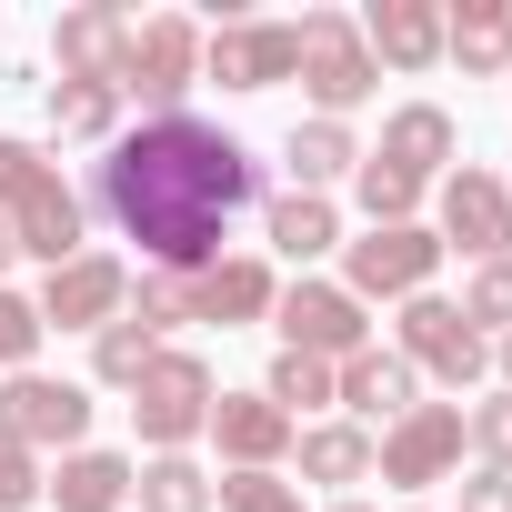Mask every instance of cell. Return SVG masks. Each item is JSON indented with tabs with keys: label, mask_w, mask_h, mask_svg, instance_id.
<instances>
[{
	"label": "cell",
	"mask_w": 512,
	"mask_h": 512,
	"mask_svg": "<svg viewBox=\"0 0 512 512\" xmlns=\"http://www.w3.org/2000/svg\"><path fill=\"white\" fill-rule=\"evenodd\" d=\"M241 201H262V161H251L241 131H221L201 111L141 121V131L101 141V161H91V211H111V231L141 241V262L171 282L221 262V231Z\"/></svg>",
	"instance_id": "1"
},
{
	"label": "cell",
	"mask_w": 512,
	"mask_h": 512,
	"mask_svg": "<svg viewBox=\"0 0 512 512\" xmlns=\"http://www.w3.org/2000/svg\"><path fill=\"white\" fill-rule=\"evenodd\" d=\"M111 81H121V101H141V121L191 111V81H201V21H181V11L131 21V51H121Z\"/></svg>",
	"instance_id": "2"
},
{
	"label": "cell",
	"mask_w": 512,
	"mask_h": 512,
	"mask_svg": "<svg viewBox=\"0 0 512 512\" xmlns=\"http://www.w3.org/2000/svg\"><path fill=\"white\" fill-rule=\"evenodd\" d=\"M292 31H302V71H292V81L312 91V121H352V111L382 91V71H372L352 11H302Z\"/></svg>",
	"instance_id": "3"
},
{
	"label": "cell",
	"mask_w": 512,
	"mask_h": 512,
	"mask_svg": "<svg viewBox=\"0 0 512 512\" xmlns=\"http://www.w3.org/2000/svg\"><path fill=\"white\" fill-rule=\"evenodd\" d=\"M432 272H442V231H422V221L342 241V292L352 302H412V292H432Z\"/></svg>",
	"instance_id": "4"
},
{
	"label": "cell",
	"mask_w": 512,
	"mask_h": 512,
	"mask_svg": "<svg viewBox=\"0 0 512 512\" xmlns=\"http://www.w3.org/2000/svg\"><path fill=\"white\" fill-rule=\"evenodd\" d=\"M392 352L412 362V372H432V382H452V392H472L482 372H492V342L442 302V292H412L402 302V322H392Z\"/></svg>",
	"instance_id": "5"
},
{
	"label": "cell",
	"mask_w": 512,
	"mask_h": 512,
	"mask_svg": "<svg viewBox=\"0 0 512 512\" xmlns=\"http://www.w3.org/2000/svg\"><path fill=\"white\" fill-rule=\"evenodd\" d=\"M0 221H11V241L31 251L41 272H61V262H81V251H91V201H81V191H71L51 161H41V171L11 191V201H0Z\"/></svg>",
	"instance_id": "6"
},
{
	"label": "cell",
	"mask_w": 512,
	"mask_h": 512,
	"mask_svg": "<svg viewBox=\"0 0 512 512\" xmlns=\"http://www.w3.org/2000/svg\"><path fill=\"white\" fill-rule=\"evenodd\" d=\"M201 422H211V362H201V352H161V362L131 382V432H141L151 452H181Z\"/></svg>",
	"instance_id": "7"
},
{
	"label": "cell",
	"mask_w": 512,
	"mask_h": 512,
	"mask_svg": "<svg viewBox=\"0 0 512 512\" xmlns=\"http://www.w3.org/2000/svg\"><path fill=\"white\" fill-rule=\"evenodd\" d=\"M452 462H462V402H412V412L372 442V472H382L392 492H432Z\"/></svg>",
	"instance_id": "8"
},
{
	"label": "cell",
	"mask_w": 512,
	"mask_h": 512,
	"mask_svg": "<svg viewBox=\"0 0 512 512\" xmlns=\"http://www.w3.org/2000/svg\"><path fill=\"white\" fill-rule=\"evenodd\" d=\"M292 71H302V31L292 21H221V31H201V81H221V91H272Z\"/></svg>",
	"instance_id": "9"
},
{
	"label": "cell",
	"mask_w": 512,
	"mask_h": 512,
	"mask_svg": "<svg viewBox=\"0 0 512 512\" xmlns=\"http://www.w3.org/2000/svg\"><path fill=\"white\" fill-rule=\"evenodd\" d=\"M0 432L31 442V452H81L91 442V392L51 382V372H11L0 382Z\"/></svg>",
	"instance_id": "10"
},
{
	"label": "cell",
	"mask_w": 512,
	"mask_h": 512,
	"mask_svg": "<svg viewBox=\"0 0 512 512\" xmlns=\"http://www.w3.org/2000/svg\"><path fill=\"white\" fill-rule=\"evenodd\" d=\"M272 322H282V352H312V362H352L372 342V322H362V302L342 282H292L272 302Z\"/></svg>",
	"instance_id": "11"
},
{
	"label": "cell",
	"mask_w": 512,
	"mask_h": 512,
	"mask_svg": "<svg viewBox=\"0 0 512 512\" xmlns=\"http://www.w3.org/2000/svg\"><path fill=\"white\" fill-rule=\"evenodd\" d=\"M442 251H472V262H512V181L492 171H442Z\"/></svg>",
	"instance_id": "12"
},
{
	"label": "cell",
	"mask_w": 512,
	"mask_h": 512,
	"mask_svg": "<svg viewBox=\"0 0 512 512\" xmlns=\"http://www.w3.org/2000/svg\"><path fill=\"white\" fill-rule=\"evenodd\" d=\"M121 302H131V272L111 251H81L41 282V332H101V322H121Z\"/></svg>",
	"instance_id": "13"
},
{
	"label": "cell",
	"mask_w": 512,
	"mask_h": 512,
	"mask_svg": "<svg viewBox=\"0 0 512 512\" xmlns=\"http://www.w3.org/2000/svg\"><path fill=\"white\" fill-rule=\"evenodd\" d=\"M201 432L221 442V462H231V472H272V462L292 452V432H302V422H292L282 402H262V392H211V422H201Z\"/></svg>",
	"instance_id": "14"
},
{
	"label": "cell",
	"mask_w": 512,
	"mask_h": 512,
	"mask_svg": "<svg viewBox=\"0 0 512 512\" xmlns=\"http://www.w3.org/2000/svg\"><path fill=\"white\" fill-rule=\"evenodd\" d=\"M332 402H342V422H382V432H392V422H402V412L422 402V372H412L402 352L362 342V352H352V362L332 372Z\"/></svg>",
	"instance_id": "15"
},
{
	"label": "cell",
	"mask_w": 512,
	"mask_h": 512,
	"mask_svg": "<svg viewBox=\"0 0 512 512\" xmlns=\"http://www.w3.org/2000/svg\"><path fill=\"white\" fill-rule=\"evenodd\" d=\"M352 31H362L372 71H432L442 61V0H372Z\"/></svg>",
	"instance_id": "16"
},
{
	"label": "cell",
	"mask_w": 512,
	"mask_h": 512,
	"mask_svg": "<svg viewBox=\"0 0 512 512\" xmlns=\"http://www.w3.org/2000/svg\"><path fill=\"white\" fill-rule=\"evenodd\" d=\"M272 302H282V282H272V262H251V251H221L211 272H191V322L241 332V322H262Z\"/></svg>",
	"instance_id": "17"
},
{
	"label": "cell",
	"mask_w": 512,
	"mask_h": 512,
	"mask_svg": "<svg viewBox=\"0 0 512 512\" xmlns=\"http://www.w3.org/2000/svg\"><path fill=\"white\" fill-rule=\"evenodd\" d=\"M51 51H61V81H111L121 51H131V11H111V0H81V11L51 21Z\"/></svg>",
	"instance_id": "18"
},
{
	"label": "cell",
	"mask_w": 512,
	"mask_h": 512,
	"mask_svg": "<svg viewBox=\"0 0 512 512\" xmlns=\"http://www.w3.org/2000/svg\"><path fill=\"white\" fill-rule=\"evenodd\" d=\"M442 61H462V81H502L512 71V0H462V11H442Z\"/></svg>",
	"instance_id": "19"
},
{
	"label": "cell",
	"mask_w": 512,
	"mask_h": 512,
	"mask_svg": "<svg viewBox=\"0 0 512 512\" xmlns=\"http://www.w3.org/2000/svg\"><path fill=\"white\" fill-rule=\"evenodd\" d=\"M131 472L141 462H121V452H61V472H41V502H61V512H131Z\"/></svg>",
	"instance_id": "20"
},
{
	"label": "cell",
	"mask_w": 512,
	"mask_h": 512,
	"mask_svg": "<svg viewBox=\"0 0 512 512\" xmlns=\"http://www.w3.org/2000/svg\"><path fill=\"white\" fill-rule=\"evenodd\" d=\"M462 151V131H452V111L442 101H402L392 121H382V151L372 161H392V171H412V181H432L442 161Z\"/></svg>",
	"instance_id": "21"
},
{
	"label": "cell",
	"mask_w": 512,
	"mask_h": 512,
	"mask_svg": "<svg viewBox=\"0 0 512 512\" xmlns=\"http://www.w3.org/2000/svg\"><path fill=\"white\" fill-rule=\"evenodd\" d=\"M282 161H292V191H332V181H352L362 171V141H352V121H292V141H282Z\"/></svg>",
	"instance_id": "22"
},
{
	"label": "cell",
	"mask_w": 512,
	"mask_h": 512,
	"mask_svg": "<svg viewBox=\"0 0 512 512\" xmlns=\"http://www.w3.org/2000/svg\"><path fill=\"white\" fill-rule=\"evenodd\" d=\"M292 452H302V482H372V432L362 422H302L292 432Z\"/></svg>",
	"instance_id": "23"
},
{
	"label": "cell",
	"mask_w": 512,
	"mask_h": 512,
	"mask_svg": "<svg viewBox=\"0 0 512 512\" xmlns=\"http://www.w3.org/2000/svg\"><path fill=\"white\" fill-rule=\"evenodd\" d=\"M262 231H272V251H282V262H322V251L342 241L332 201H312V191H272V201H262Z\"/></svg>",
	"instance_id": "24"
},
{
	"label": "cell",
	"mask_w": 512,
	"mask_h": 512,
	"mask_svg": "<svg viewBox=\"0 0 512 512\" xmlns=\"http://www.w3.org/2000/svg\"><path fill=\"white\" fill-rule=\"evenodd\" d=\"M41 121L61 141H121V81H51Z\"/></svg>",
	"instance_id": "25"
},
{
	"label": "cell",
	"mask_w": 512,
	"mask_h": 512,
	"mask_svg": "<svg viewBox=\"0 0 512 512\" xmlns=\"http://www.w3.org/2000/svg\"><path fill=\"white\" fill-rule=\"evenodd\" d=\"M131 502H141V512H211V472H201L191 452H151V462L131 472Z\"/></svg>",
	"instance_id": "26"
},
{
	"label": "cell",
	"mask_w": 512,
	"mask_h": 512,
	"mask_svg": "<svg viewBox=\"0 0 512 512\" xmlns=\"http://www.w3.org/2000/svg\"><path fill=\"white\" fill-rule=\"evenodd\" d=\"M352 201H362V211H372V231H402V221H412V211H422V181H412V171H392V161H372V151H362V171H352Z\"/></svg>",
	"instance_id": "27"
},
{
	"label": "cell",
	"mask_w": 512,
	"mask_h": 512,
	"mask_svg": "<svg viewBox=\"0 0 512 512\" xmlns=\"http://www.w3.org/2000/svg\"><path fill=\"white\" fill-rule=\"evenodd\" d=\"M151 362H161V342H151V332H141V322H131V312H121V322H101V332H91V372H101V382H111V392H131V382H141V372H151Z\"/></svg>",
	"instance_id": "28"
},
{
	"label": "cell",
	"mask_w": 512,
	"mask_h": 512,
	"mask_svg": "<svg viewBox=\"0 0 512 512\" xmlns=\"http://www.w3.org/2000/svg\"><path fill=\"white\" fill-rule=\"evenodd\" d=\"M332 372H342V362H312V352H282V362H272V382H262V402H282L292 422H302V412H332Z\"/></svg>",
	"instance_id": "29"
},
{
	"label": "cell",
	"mask_w": 512,
	"mask_h": 512,
	"mask_svg": "<svg viewBox=\"0 0 512 512\" xmlns=\"http://www.w3.org/2000/svg\"><path fill=\"white\" fill-rule=\"evenodd\" d=\"M121 312H131V322H141V332H151V342H161V332H171V322H191V282H171V272H141V282H131V302H121Z\"/></svg>",
	"instance_id": "30"
},
{
	"label": "cell",
	"mask_w": 512,
	"mask_h": 512,
	"mask_svg": "<svg viewBox=\"0 0 512 512\" xmlns=\"http://www.w3.org/2000/svg\"><path fill=\"white\" fill-rule=\"evenodd\" d=\"M452 312H462L482 342H492V332H512V262H482V272H472V292H462Z\"/></svg>",
	"instance_id": "31"
},
{
	"label": "cell",
	"mask_w": 512,
	"mask_h": 512,
	"mask_svg": "<svg viewBox=\"0 0 512 512\" xmlns=\"http://www.w3.org/2000/svg\"><path fill=\"white\" fill-rule=\"evenodd\" d=\"M211 502H221V512H302V492H292L282 472H221Z\"/></svg>",
	"instance_id": "32"
},
{
	"label": "cell",
	"mask_w": 512,
	"mask_h": 512,
	"mask_svg": "<svg viewBox=\"0 0 512 512\" xmlns=\"http://www.w3.org/2000/svg\"><path fill=\"white\" fill-rule=\"evenodd\" d=\"M462 442L482 452V472H512V392L472 402V412H462Z\"/></svg>",
	"instance_id": "33"
},
{
	"label": "cell",
	"mask_w": 512,
	"mask_h": 512,
	"mask_svg": "<svg viewBox=\"0 0 512 512\" xmlns=\"http://www.w3.org/2000/svg\"><path fill=\"white\" fill-rule=\"evenodd\" d=\"M31 352H41V302L0 282V372H31Z\"/></svg>",
	"instance_id": "34"
},
{
	"label": "cell",
	"mask_w": 512,
	"mask_h": 512,
	"mask_svg": "<svg viewBox=\"0 0 512 512\" xmlns=\"http://www.w3.org/2000/svg\"><path fill=\"white\" fill-rule=\"evenodd\" d=\"M31 502H41V452L0 432V512H31Z\"/></svg>",
	"instance_id": "35"
},
{
	"label": "cell",
	"mask_w": 512,
	"mask_h": 512,
	"mask_svg": "<svg viewBox=\"0 0 512 512\" xmlns=\"http://www.w3.org/2000/svg\"><path fill=\"white\" fill-rule=\"evenodd\" d=\"M462 512H512V472H472L462 482Z\"/></svg>",
	"instance_id": "36"
},
{
	"label": "cell",
	"mask_w": 512,
	"mask_h": 512,
	"mask_svg": "<svg viewBox=\"0 0 512 512\" xmlns=\"http://www.w3.org/2000/svg\"><path fill=\"white\" fill-rule=\"evenodd\" d=\"M492 362H502V392H512V332H502V342H492Z\"/></svg>",
	"instance_id": "37"
},
{
	"label": "cell",
	"mask_w": 512,
	"mask_h": 512,
	"mask_svg": "<svg viewBox=\"0 0 512 512\" xmlns=\"http://www.w3.org/2000/svg\"><path fill=\"white\" fill-rule=\"evenodd\" d=\"M11 262H21V241H11V221H0V272H11Z\"/></svg>",
	"instance_id": "38"
},
{
	"label": "cell",
	"mask_w": 512,
	"mask_h": 512,
	"mask_svg": "<svg viewBox=\"0 0 512 512\" xmlns=\"http://www.w3.org/2000/svg\"><path fill=\"white\" fill-rule=\"evenodd\" d=\"M332 512H372V502H332Z\"/></svg>",
	"instance_id": "39"
}]
</instances>
